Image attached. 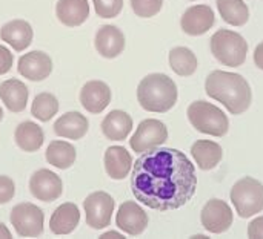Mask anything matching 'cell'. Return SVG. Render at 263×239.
Listing matches in <instances>:
<instances>
[{
	"label": "cell",
	"instance_id": "1f68e13d",
	"mask_svg": "<svg viewBox=\"0 0 263 239\" xmlns=\"http://www.w3.org/2000/svg\"><path fill=\"white\" fill-rule=\"evenodd\" d=\"M15 193V184L9 177L0 175V204H6Z\"/></svg>",
	"mask_w": 263,
	"mask_h": 239
},
{
	"label": "cell",
	"instance_id": "7c38bea8",
	"mask_svg": "<svg viewBox=\"0 0 263 239\" xmlns=\"http://www.w3.org/2000/svg\"><path fill=\"white\" fill-rule=\"evenodd\" d=\"M116 224L129 236L142 235L148 226L146 212L134 201H125L116 215Z\"/></svg>",
	"mask_w": 263,
	"mask_h": 239
},
{
	"label": "cell",
	"instance_id": "d4e9b609",
	"mask_svg": "<svg viewBox=\"0 0 263 239\" xmlns=\"http://www.w3.org/2000/svg\"><path fill=\"white\" fill-rule=\"evenodd\" d=\"M14 140L22 150L35 152L42 147L45 135L39 124H35L32 121H23L15 127Z\"/></svg>",
	"mask_w": 263,
	"mask_h": 239
},
{
	"label": "cell",
	"instance_id": "7402d4cb",
	"mask_svg": "<svg viewBox=\"0 0 263 239\" xmlns=\"http://www.w3.org/2000/svg\"><path fill=\"white\" fill-rule=\"evenodd\" d=\"M29 91L17 78H9L0 83V98L11 112H22L28 104Z\"/></svg>",
	"mask_w": 263,
	"mask_h": 239
},
{
	"label": "cell",
	"instance_id": "f546056e",
	"mask_svg": "<svg viewBox=\"0 0 263 239\" xmlns=\"http://www.w3.org/2000/svg\"><path fill=\"white\" fill-rule=\"evenodd\" d=\"M163 6V0H131V8L136 15L142 18L154 17L160 12Z\"/></svg>",
	"mask_w": 263,
	"mask_h": 239
},
{
	"label": "cell",
	"instance_id": "4dcf8cb0",
	"mask_svg": "<svg viewBox=\"0 0 263 239\" xmlns=\"http://www.w3.org/2000/svg\"><path fill=\"white\" fill-rule=\"evenodd\" d=\"M94 9L102 18H114L123 8V0H92Z\"/></svg>",
	"mask_w": 263,
	"mask_h": 239
},
{
	"label": "cell",
	"instance_id": "5b68a950",
	"mask_svg": "<svg viewBox=\"0 0 263 239\" xmlns=\"http://www.w3.org/2000/svg\"><path fill=\"white\" fill-rule=\"evenodd\" d=\"M211 52L222 64L239 68L247 60L248 43L239 32L219 29L211 37Z\"/></svg>",
	"mask_w": 263,
	"mask_h": 239
},
{
	"label": "cell",
	"instance_id": "e0dca14e",
	"mask_svg": "<svg viewBox=\"0 0 263 239\" xmlns=\"http://www.w3.org/2000/svg\"><path fill=\"white\" fill-rule=\"evenodd\" d=\"M32 28L26 20H11L8 23H5L0 29V38L3 41H6L9 46H12L14 51L22 52L25 51L31 43H32Z\"/></svg>",
	"mask_w": 263,
	"mask_h": 239
},
{
	"label": "cell",
	"instance_id": "8d00e7d4",
	"mask_svg": "<svg viewBox=\"0 0 263 239\" xmlns=\"http://www.w3.org/2000/svg\"><path fill=\"white\" fill-rule=\"evenodd\" d=\"M102 239H108V238H123V235H120V233H117V232H106V233H103Z\"/></svg>",
	"mask_w": 263,
	"mask_h": 239
},
{
	"label": "cell",
	"instance_id": "484cf974",
	"mask_svg": "<svg viewBox=\"0 0 263 239\" xmlns=\"http://www.w3.org/2000/svg\"><path fill=\"white\" fill-rule=\"evenodd\" d=\"M46 161L57 167V169H69L74 161H76V149L71 143L68 141H60V140H55V141H51L49 146L46 147Z\"/></svg>",
	"mask_w": 263,
	"mask_h": 239
},
{
	"label": "cell",
	"instance_id": "5bb4252c",
	"mask_svg": "<svg viewBox=\"0 0 263 239\" xmlns=\"http://www.w3.org/2000/svg\"><path fill=\"white\" fill-rule=\"evenodd\" d=\"M17 71L31 81H42L52 72V60L43 51H31L18 58Z\"/></svg>",
	"mask_w": 263,
	"mask_h": 239
},
{
	"label": "cell",
	"instance_id": "4fadbf2b",
	"mask_svg": "<svg viewBox=\"0 0 263 239\" xmlns=\"http://www.w3.org/2000/svg\"><path fill=\"white\" fill-rule=\"evenodd\" d=\"M216 23V15L208 5H194L188 8L180 20V26L188 35H202L208 32Z\"/></svg>",
	"mask_w": 263,
	"mask_h": 239
},
{
	"label": "cell",
	"instance_id": "d6a6232c",
	"mask_svg": "<svg viewBox=\"0 0 263 239\" xmlns=\"http://www.w3.org/2000/svg\"><path fill=\"white\" fill-rule=\"evenodd\" d=\"M12 63H14L12 52L6 46L0 45V75L8 74L12 68Z\"/></svg>",
	"mask_w": 263,
	"mask_h": 239
},
{
	"label": "cell",
	"instance_id": "f1b7e54d",
	"mask_svg": "<svg viewBox=\"0 0 263 239\" xmlns=\"http://www.w3.org/2000/svg\"><path fill=\"white\" fill-rule=\"evenodd\" d=\"M59 112V100L55 95L49 92H42L35 95L32 106H31V115L43 123L49 121L55 114Z\"/></svg>",
	"mask_w": 263,
	"mask_h": 239
},
{
	"label": "cell",
	"instance_id": "7a4b0ae2",
	"mask_svg": "<svg viewBox=\"0 0 263 239\" xmlns=\"http://www.w3.org/2000/svg\"><path fill=\"white\" fill-rule=\"evenodd\" d=\"M205 91L211 98L222 103L234 115L248 111L253 101V92L248 81L234 72H211L206 78Z\"/></svg>",
	"mask_w": 263,
	"mask_h": 239
},
{
	"label": "cell",
	"instance_id": "2e32d148",
	"mask_svg": "<svg viewBox=\"0 0 263 239\" xmlns=\"http://www.w3.org/2000/svg\"><path fill=\"white\" fill-rule=\"evenodd\" d=\"M80 103L91 114L103 112L111 103V89L105 81H88L80 91Z\"/></svg>",
	"mask_w": 263,
	"mask_h": 239
},
{
	"label": "cell",
	"instance_id": "9c48e42d",
	"mask_svg": "<svg viewBox=\"0 0 263 239\" xmlns=\"http://www.w3.org/2000/svg\"><path fill=\"white\" fill-rule=\"evenodd\" d=\"M168 140V129L160 120L148 118L143 120L136 134L129 140V146L134 152L143 154L146 150H151L154 147H159Z\"/></svg>",
	"mask_w": 263,
	"mask_h": 239
},
{
	"label": "cell",
	"instance_id": "836d02e7",
	"mask_svg": "<svg viewBox=\"0 0 263 239\" xmlns=\"http://www.w3.org/2000/svg\"><path fill=\"white\" fill-rule=\"evenodd\" d=\"M248 236L256 239L263 238V216H259V218L253 220L248 224Z\"/></svg>",
	"mask_w": 263,
	"mask_h": 239
},
{
	"label": "cell",
	"instance_id": "9a60e30c",
	"mask_svg": "<svg viewBox=\"0 0 263 239\" xmlns=\"http://www.w3.org/2000/svg\"><path fill=\"white\" fill-rule=\"evenodd\" d=\"M94 46L105 58H116L125 49V35L114 25H103L96 32Z\"/></svg>",
	"mask_w": 263,
	"mask_h": 239
},
{
	"label": "cell",
	"instance_id": "ffe728a7",
	"mask_svg": "<svg viewBox=\"0 0 263 239\" xmlns=\"http://www.w3.org/2000/svg\"><path fill=\"white\" fill-rule=\"evenodd\" d=\"M89 121L80 112H66L54 123L55 135L68 140H80L86 135Z\"/></svg>",
	"mask_w": 263,
	"mask_h": 239
},
{
	"label": "cell",
	"instance_id": "603a6c76",
	"mask_svg": "<svg viewBox=\"0 0 263 239\" xmlns=\"http://www.w3.org/2000/svg\"><path fill=\"white\" fill-rule=\"evenodd\" d=\"M133 129V118L123 111H111L102 121V132L111 141L125 140Z\"/></svg>",
	"mask_w": 263,
	"mask_h": 239
},
{
	"label": "cell",
	"instance_id": "74e56055",
	"mask_svg": "<svg viewBox=\"0 0 263 239\" xmlns=\"http://www.w3.org/2000/svg\"><path fill=\"white\" fill-rule=\"evenodd\" d=\"M3 120V111H2V107H0V121Z\"/></svg>",
	"mask_w": 263,
	"mask_h": 239
},
{
	"label": "cell",
	"instance_id": "cb8c5ba5",
	"mask_svg": "<svg viewBox=\"0 0 263 239\" xmlns=\"http://www.w3.org/2000/svg\"><path fill=\"white\" fill-rule=\"evenodd\" d=\"M191 155L202 170H211L222 160V147L216 141L199 140L191 146Z\"/></svg>",
	"mask_w": 263,
	"mask_h": 239
},
{
	"label": "cell",
	"instance_id": "ac0fdd59",
	"mask_svg": "<svg viewBox=\"0 0 263 239\" xmlns=\"http://www.w3.org/2000/svg\"><path fill=\"white\" fill-rule=\"evenodd\" d=\"M55 15L65 26H80L89 17V3L88 0H59L55 5Z\"/></svg>",
	"mask_w": 263,
	"mask_h": 239
},
{
	"label": "cell",
	"instance_id": "83f0119b",
	"mask_svg": "<svg viewBox=\"0 0 263 239\" xmlns=\"http://www.w3.org/2000/svg\"><path fill=\"white\" fill-rule=\"evenodd\" d=\"M170 66L180 77H190L197 69L196 54L185 46H177L170 51Z\"/></svg>",
	"mask_w": 263,
	"mask_h": 239
},
{
	"label": "cell",
	"instance_id": "277c9868",
	"mask_svg": "<svg viewBox=\"0 0 263 239\" xmlns=\"http://www.w3.org/2000/svg\"><path fill=\"white\" fill-rule=\"evenodd\" d=\"M188 120L196 127V131L213 135V137H223L230 129L228 117L222 109L217 106L206 103V101H194L188 106Z\"/></svg>",
	"mask_w": 263,
	"mask_h": 239
},
{
	"label": "cell",
	"instance_id": "6da1fadb",
	"mask_svg": "<svg viewBox=\"0 0 263 239\" xmlns=\"http://www.w3.org/2000/svg\"><path fill=\"white\" fill-rule=\"evenodd\" d=\"M196 167L190 158L171 147H154L134 163L131 190L137 201L153 210H176L196 193Z\"/></svg>",
	"mask_w": 263,
	"mask_h": 239
},
{
	"label": "cell",
	"instance_id": "8fae6325",
	"mask_svg": "<svg viewBox=\"0 0 263 239\" xmlns=\"http://www.w3.org/2000/svg\"><path fill=\"white\" fill-rule=\"evenodd\" d=\"M200 220L210 233H223L233 224V210L222 200H210L202 210Z\"/></svg>",
	"mask_w": 263,
	"mask_h": 239
},
{
	"label": "cell",
	"instance_id": "30bf717a",
	"mask_svg": "<svg viewBox=\"0 0 263 239\" xmlns=\"http://www.w3.org/2000/svg\"><path fill=\"white\" fill-rule=\"evenodd\" d=\"M29 190L34 198L43 203H52L59 200L63 193V183L62 178L48 170V169H40L32 173L29 180Z\"/></svg>",
	"mask_w": 263,
	"mask_h": 239
},
{
	"label": "cell",
	"instance_id": "52a82bcc",
	"mask_svg": "<svg viewBox=\"0 0 263 239\" xmlns=\"http://www.w3.org/2000/svg\"><path fill=\"white\" fill-rule=\"evenodd\" d=\"M11 224L14 226L18 236L34 238L43 233L45 215L40 207L31 203H20L11 210Z\"/></svg>",
	"mask_w": 263,
	"mask_h": 239
},
{
	"label": "cell",
	"instance_id": "44dd1931",
	"mask_svg": "<svg viewBox=\"0 0 263 239\" xmlns=\"http://www.w3.org/2000/svg\"><path fill=\"white\" fill-rule=\"evenodd\" d=\"M133 167V157L122 146H111L105 152V170L112 180H123Z\"/></svg>",
	"mask_w": 263,
	"mask_h": 239
},
{
	"label": "cell",
	"instance_id": "e575fe53",
	"mask_svg": "<svg viewBox=\"0 0 263 239\" xmlns=\"http://www.w3.org/2000/svg\"><path fill=\"white\" fill-rule=\"evenodd\" d=\"M254 63L259 69L263 71V41L257 45V48L254 51Z\"/></svg>",
	"mask_w": 263,
	"mask_h": 239
},
{
	"label": "cell",
	"instance_id": "ba28073f",
	"mask_svg": "<svg viewBox=\"0 0 263 239\" xmlns=\"http://www.w3.org/2000/svg\"><path fill=\"white\" fill-rule=\"evenodd\" d=\"M116 203L112 197L106 192H94L86 197L83 203L86 224L94 229L100 230L111 224V216L114 213Z\"/></svg>",
	"mask_w": 263,
	"mask_h": 239
},
{
	"label": "cell",
	"instance_id": "d590c367",
	"mask_svg": "<svg viewBox=\"0 0 263 239\" xmlns=\"http://www.w3.org/2000/svg\"><path fill=\"white\" fill-rule=\"evenodd\" d=\"M0 238H5V239L11 238V232L8 230V227H6L3 223H0Z\"/></svg>",
	"mask_w": 263,
	"mask_h": 239
},
{
	"label": "cell",
	"instance_id": "3957f363",
	"mask_svg": "<svg viewBox=\"0 0 263 239\" xmlns=\"http://www.w3.org/2000/svg\"><path fill=\"white\" fill-rule=\"evenodd\" d=\"M137 100L148 112H168L177 103V86L166 74H149L139 83Z\"/></svg>",
	"mask_w": 263,
	"mask_h": 239
},
{
	"label": "cell",
	"instance_id": "d6986e66",
	"mask_svg": "<svg viewBox=\"0 0 263 239\" xmlns=\"http://www.w3.org/2000/svg\"><path fill=\"white\" fill-rule=\"evenodd\" d=\"M80 221V210L74 203L59 206L49 220V229L54 235H69L76 230Z\"/></svg>",
	"mask_w": 263,
	"mask_h": 239
},
{
	"label": "cell",
	"instance_id": "4316f807",
	"mask_svg": "<svg viewBox=\"0 0 263 239\" xmlns=\"http://www.w3.org/2000/svg\"><path fill=\"white\" fill-rule=\"evenodd\" d=\"M223 21L231 26H243L250 18V9L243 0H216Z\"/></svg>",
	"mask_w": 263,
	"mask_h": 239
},
{
	"label": "cell",
	"instance_id": "8992f818",
	"mask_svg": "<svg viewBox=\"0 0 263 239\" xmlns=\"http://www.w3.org/2000/svg\"><path fill=\"white\" fill-rule=\"evenodd\" d=\"M231 201L240 218H251L263 210V184L260 181L245 177L231 189Z\"/></svg>",
	"mask_w": 263,
	"mask_h": 239
}]
</instances>
